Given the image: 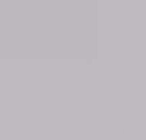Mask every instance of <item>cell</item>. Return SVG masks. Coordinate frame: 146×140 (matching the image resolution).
Masks as SVG:
<instances>
[]
</instances>
